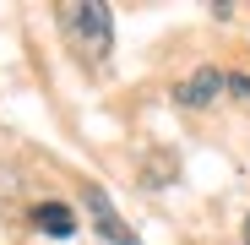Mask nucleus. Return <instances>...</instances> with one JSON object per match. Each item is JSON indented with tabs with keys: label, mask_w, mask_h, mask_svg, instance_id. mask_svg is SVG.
<instances>
[{
	"label": "nucleus",
	"mask_w": 250,
	"mask_h": 245,
	"mask_svg": "<svg viewBox=\"0 0 250 245\" xmlns=\"http://www.w3.org/2000/svg\"><path fill=\"white\" fill-rule=\"evenodd\" d=\"M60 17V27H65V38L82 49V60H109V49H114V17H109V6H98V0H76V6H60L55 11Z\"/></svg>",
	"instance_id": "1"
},
{
	"label": "nucleus",
	"mask_w": 250,
	"mask_h": 245,
	"mask_svg": "<svg viewBox=\"0 0 250 245\" xmlns=\"http://www.w3.org/2000/svg\"><path fill=\"white\" fill-rule=\"evenodd\" d=\"M82 201H87V213H93V229H98V234H104L109 245H142V240H136L131 229H125V218L114 213V201H109V196H104L98 185H87V191H82Z\"/></svg>",
	"instance_id": "2"
},
{
	"label": "nucleus",
	"mask_w": 250,
	"mask_h": 245,
	"mask_svg": "<svg viewBox=\"0 0 250 245\" xmlns=\"http://www.w3.org/2000/svg\"><path fill=\"white\" fill-rule=\"evenodd\" d=\"M223 88H229V76H223L218 66H201V71H190L180 88H174V98H180L185 109H207V104H212Z\"/></svg>",
	"instance_id": "3"
},
{
	"label": "nucleus",
	"mask_w": 250,
	"mask_h": 245,
	"mask_svg": "<svg viewBox=\"0 0 250 245\" xmlns=\"http://www.w3.org/2000/svg\"><path fill=\"white\" fill-rule=\"evenodd\" d=\"M33 229L65 240V234H76V213L65 207V201H38V207H33Z\"/></svg>",
	"instance_id": "4"
},
{
	"label": "nucleus",
	"mask_w": 250,
	"mask_h": 245,
	"mask_svg": "<svg viewBox=\"0 0 250 245\" xmlns=\"http://www.w3.org/2000/svg\"><path fill=\"white\" fill-rule=\"evenodd\" d=\"M229 88H234L239 98H250V71H239V76H229Z\"/></svg>",
	"instance_id": "5"
},
{
	"label": "nucleus",
	"mask_w": 250,
	"mask_h": 245,
	"mask_svg": "<svg viewBox=\"0 0 250 245\" xmlns=\"http://www.w3.org/2000/svg\"><path fill=\"white\" fill-rule=\"evenodd\" d=\"M245 245H250V213H245Z\"/></svg>",
	"instance_id": "6"
}]
</instances>
